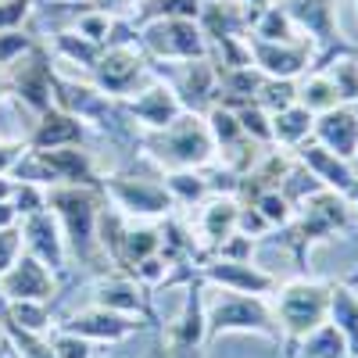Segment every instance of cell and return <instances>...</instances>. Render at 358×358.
Wrapping results in <instances>:
<instances>
[{
	"label": "cell",
	"mask_w": 358,
	"mask_h": 358,
	"mask_svg": "<svg viewBox=\"0 0 358 358\" xmlns=\"http://www.w3.org/2000/svg\"><path fill=\"white\" fill-rule=\"evenodd\" d=\"M101 187H83V183H54L47 187V208L54 212L57 226L65 233V248L86 265L97 268V215H101Z\"/></svg>",
	"instance_id": "1"
},
{
	"label": "cell",
	"mask_w": 358,
	"mask_h": 358,
	"mask_svg": "<svg viewBox=\"0 0 358 358\" xmlns=\"http://www.w3.org/2000/svg\"><path fill=\"white\" fill-rule=\"evenodd\" d=\"M204 322H208V341H215L222 334H258L268 341H280L276 312L268 308L265 297H255V294H233V290L212 287V297H204Z\"/></svg>",
	"instance_id": "2"
},
{
	"label": "cell",
	"mask_w": 358,
	"mask_h": 358,
	"mask_svg": "<svg viewBox=\"0 0 358 358\" xmlns=\"http://www.w3.org/2000/svg\"><path fill=\"white\" fill-rule=\"evenodd\" d=\"M276 322H280V337L290 344H301L312 337L319 326H326L330 315V283L322 280H290L276 287Z\"/></svg>",
	"instance_id": "3"
},
{
	"label": "cell",
	"mask_w": 358,
	"mask_h": 358,
	"mask_svg": "<svg viewBox=\"0 0 358 358\" xmlns=\"http://www.w3.org/2000/svg\"><path fill=\"white\" fill-rule=\"evenodd\" d=\"M147 151H151L155 162L169 169H204L215 155V143H212L204 118L194 111H183L172 126L155 129L147 136Z\"/></svg>",
	"instance_id": "4"
},
{
	"label": "cell",
	"mask_w": 358,
	"mask_h": 358,
	"mask_svg": "<svg viewBox=\"0 0 358 358\" xmlns=\"http://www.w3.org/2000/svg\"><path fill=\"white\" fill-rule=\"evenodd\" d=\"M348 222H351V204L344 201V194H337V190H319V194H312L301 208H297V219L287 222V226H290L287 241L294 244L297 258H301L308 244L330 241L337 229H348Z\"/></svg>",
	"instance_id": "5"
},
{
	"label": "cell",
	"mask_w": 358,
	"mask_h": 358,
	"mask_svg": "<svg viewBox=\"0 0 358 358\" xmlns=\"http://www.w3.org/2000/svg\"><path fill=\"white\" fill-rule=\"evenodd\" d=\"M140 47L155 62H197L208 57V40L194 18H155L140 25Z\"/></svg>",
	"instance_id": "6"
},
{
	"label": "cell",
	"mask_w": 358,
	"mask_h": 358,
	"mask_svg": "<svg viewBox=\"0 0 358 358\" xmlns=\"http://www.w3.org/2000/svg\"><path fill=\"white\" fill-rule=\"evenodd\" d=\"M8 72V94L15 101H22L29 111H36L43 115L47 108H54V62H50V54L43 43H33L18 62L4 65Z\"/></svg>",
	"instance_id": "7"
},
{
	"label": "cell",
	"mask_w": 358,
	"mask_h": 358,
	"mask_svg": "<svg viewBox=\"0 0 358 358\" xmlns=\"http://www.w3.org/2000/svg\"><path fill=\"white\" fill-rule=\"evenodd\" d=\"M140 83H147V57L140 43L133 47H104L94 65V86L111 101H126L140 94Z\"/></svg>",
	"instance_id": "8"
},
{
	"label": "cell",
	"mask_w": 358,
	"mask_h": 358,
	"mask_svg": "<svg viewBox=\"0 0 358 358\" xmlns=\"http://www.w3.org/2000/svg\"><path fill=\"white\" fill-rule=\"evenodd\" d=\"M248 47H251V65L268 79H297V76L312 72V65H315V47L308 40L265 43V40L248 36Z\"/></svg>",
	"instance_id": "9"
},
{
	"label": "cell",
	"mask_w": 358,
	"mask_h": 358,
	"mask_svg": "<svg viewBox=\"0 0 358 358\" xmlns=\"http://www.w3.org/2000/svg\"><path fill=\"white\" fill-rule=\"evenodd\" d=\"M101 190L115 201V208H122L133 219H158L169 215V208L176 204L165 187L151 183V179H129V176H111Z\"/></svg>",
	"instance_id": "10"
},
{
	"label": "cell",
	"mask_w": 358,
	"mask_h": 358,
	"mask_svg": "<svg viewBox=\"0 0 358 358\" xmlns=\"http://www.w3.org/2000/svg\"><path fill=\"white\" fill-rule=\"evenodd\" d=\"M208 287H222L233 294H255V297H268L280 280L273 273H265L258 262H229V258H212L208 265H201L197 273Z\"/></svg>",
	"instance_id": "11"
},
{
	"label": "cell",
	"mask_w": 358,
	"mask_h": 358,
	"mask_svg": "<svg viewBox=\"0 0 358 358\" xmlns=\"http://www.w3.org/2000/svg\"><path fill=\"white\" fill-rule=\"evenodd\" d=\"M172 94L179 97L183 111H208L219 101V79H215V65L212 57H197V62H176V72L169 76Z\"/></svg>",
	"instance_id": "12"
},
{
	"label": "cell",
	"mask_w": 358,
	"mask_h": 358,
	"mask_svg": "<svg viewBox=\"0 0 358 358\" xmlns=\"http://www.w3.org/2000/svg\"><path fill=\"white\" fill-rule=\"evenodd\" d=\"M57 294V280L54 273L36 262L33 255H18V262L0 276V301H54Z\"/></svg>",
	"instance_id": "13"
},
{
	"label": "cell",
	"mask_w": 358,
	"mask_h": 358,
	"mask_svg": "<svg viewBox=\"0 0 358 358\" xmlns=\"http://www.w3.org/2000/svg\"><path fill=\"white\" fill-rule=\"evenodd\" d=\"M143 319L133 315H118L108 308H86V312H72L65 322H57V330H69L90 344H118V341H129L133 334H140Z\"/></svg>",
	"instance_id": "14"
},
{
	"label": "cell",
	"mask_w": 358,
	"mask_h": 358,
	"mask_svg": "<svg viewBox=\"0 0 358 358\" xmlns=\"http://www.w3.org/2000/svg\"><path fill=\"white\" fill-rule=\"evenodd\" d=\"M22 248L25 255H33L36 262H43L50 273H65V233L62 226H57L54 212L47 208V212H36V215H25L22 219Z\"/></svg>",
	"instance_id": "15"
},
{
	"label": "cell",
	"mask_w": 358,
	"mask_h": 358,
	"mask_svg": "<svg viewBox=\"0 0 358 358\" xmlns=\"http://www.w3.org/2000/svg\"><path fill=\"white\" fill-rule=\"evenodd\" d=\"M312 140L322 143L326 151L351 162L358 155V108L355 104H337L330 111L315 115L312 122Z\"/></svg>",
	"instance_id": "16"
},
{
	"label": "cell",
	"mask_w": 358,
	"mask_h": 358,
	"mask_svg": "<svg viewBox=\"0 0 358 358\" xmlns=\"http://www.w3.org/2000/svg\"><path fill=\"white\" fill-rule=\"evenodd\" d=\"M126 115L133 118V122L147 126V129H165L172 126L179 115H183V104H179V97L172 94V86L169 83H151V86H143L136 97H126L122 101Z\"/></svg>",
	"instance_id": "17"
},
{
	"label": "cell",
	"mask_w": 358,
	"mask_h": 358,
	"mask_svg": "<svg viewBox=\"0 0 358 358\" xmlns=\"http://www.w3.org/2000/svg\"><path fill=\"white\" fill-rule=\"evenodd\" d=\"M204 283L197 276V283L187 290V301H183V312L176 315V322H169V355L179 358V355H190L194 348H201L208 341V322H204Z\"/></svg>",
	"instance_id": "18"
},
{
	"label": "cell",
	"mask_w": 358,
	"mask_h": 358,
	"mask_svg": "<svg viewBox=\"0 0 358 358\" xmlns=\"http://www.w3.org/2000/svg\"><path fill=\"white\" fill-rule=\"evenodd\" d=\"M251 22H255V15L244 4H236V0H201L197 25L208 43L229 40V36H248Z\"/></svg>",
	"instance_id": "19"
},
{
	"label": "cell",
	"mask_w": 358,
	"mask_h": 358,
	"mask_svg": "<svg viewBox=\"0 0 358 358\" xmlns=\"http://www.w3.org/2000/svg\"><path fill=\"white\" fill-rule=\"evenodd\" d=\"M94 305L97 308H108V312H118V315H133V319H151V305H147V294L136 280L129 276H104L97 280L94 287Z\"/></svg>",
	"instance_id": "20"
},
{
	"label": "cell",
	"mask_w": 358,
	"mask_h": 358,
	"mask_svg": "<svg viewBox=\"0 0 358 358\" xmlns=\"http://www.w3.org/2000/svg\"><path fill=\"white\" fill-rule=\"evenodd\" d=\"M86 136V126L76 115L62 111V108H47L29 133V151H57V147H79V140Z\"/></svg>",
	"instance_id": "21"
},
{
	"label": "cell",
	"mask_w": 358,
	"mask_h": 358,
	"mask_svg": "<svg viewBox=\"0 0 358 358\" xmlns=\"http://www.w3.org/2000/svg\"><path fill=\"white\" fill-rule=\"evenodd\" d=\"M297 151V162H301L319 183L326 187V190H337V194H344L351 183H355V169H351V162H344V158H337L334 151H326L322 143H315V140H305V143H297L294 147Z\"/></svg>",
	"instance_id": "22"
},
{
	"label": "cell",
	"mask_w": 358,
	"mask_h": 358,
	"mask_svg": "<svg viewBox=\"0 0 358 358\" xmlns=\"http://www.w3.org/2000/svg\"><path fill=\"white\" fill-rule=\"evenodd\" d=\"M326 322L341 334L348 358H358V290L351 283H330V315Z\"/></svg>",
	"instance_id": "23"
},
{
	"label": "cell",
	"mask_w": 358,
	"mask_h": 358,
	"mask_svg": "<svg viewBox=\"0 0 358 358\" xmlns=\"http://www.w3.org/2000/svg\"><path fill=\"white\" fill-rule=\"evenodd\" d=\"M236 215H241V204H236L229 194L212 197L208 208H201V236H204V248H219L226 236L236 233Z\"/></svg>",
	"instance_id": "24"
},
{
	"label": "cell",
	"mask_w": 358,
	"mask_h": 358,
	"mask_svg": "<svg viewBox=\"0 0 358 358\" xmlns=\"http://www.w3.org/2000/svg\"><path fill=\"white\" fill-rule=\"evenodd\" d=\"M248 36L265 40V43H294V40H308V36H301V29L294 25V18L283 11L280 0H276V4H268L265 11H258V15H255L251 33H248Z\"/></svg>",
	"instance_id": "25"
},
{
	"label": "cell",
	"mask_w": 358,
	"mask_h": 358,
	"mask_svg": "<svg viewBox=\"0 0 358 358\" xmlns=\"http://www.w3.org/2000/svg\"><path fill=\"white\" fill-rule=\"evenodd\" d=\"M312 122H315V115L305 111L301 104H290V108L276 111L273 115V143L297 147V143L312 140Z\"/></svg>",
	"instance_id": "26"
},
{
	"label": "cell",
	"mask_w": 358,
	"mask_h": 358,
	"mask_svg": "<svg viewBox=\"0 0 358 358\" xmlns=\"http://www.w3.org/2000/svg\"><path fill=\"white\" fill-rule=\"evenodd\" d=\"M0 319L15 322L18 330H29V334H47L54 330V312H50V301H0Z\"/></svg>",
	"instance_id": "27"
},
{
	"label": "cell",
	"mask_w": 358,
	"mask_h": 358,
	"mask_svg": "<svg viewBox=\"0 0 358 358\" xmlns=\"http://www.w3.org/2000/svg\"><path fill=\"white\" fill-rule=\"evenodd\" d=\"M297 104L312 115H322V111L341 104V94H337V86L330 83L326 72H305V79L297 83Z\"/></svg>",
	"instance_id": "28"
},
{
	"label": "cell",
	"mask_w": 358,
	"mask_h": 358,
	"mask_svg": "<svg viewBox=\"0 0 358 358\" xmlns=\"http://www.w3.org/2000/svg\"><path fill=\"white\" fill-rule=\"evenodd\" d=\"M54 50L65 57L69 65H83V69H90L94 72V65H97V57H101V43H94V40H86V36H79L76 29H57L54 33Z\"/></svg>",
	"instance_id": "29"
},
{
	"label": "cell",
	"mask_w": 358,
	"mask_h": 358,
	"mask_svg": "<svg viewBox=\"0 0 358 358\" xmlns=\"http://www.w3.org/2000/svg\"><path fill=\"white\" fill-rule=\"evenodd\" d=\"M204 126H208V133H212V143L222 147V151H233L236 143L248 140L244 129H241V118H236V111L226 108V104H212V108H208Z\"/></svg>",
	"instance_id": "30"
},
{
	"label": "cell",
	"mask_w": 358,
	"mask_h": 358,
	"mask_svg": "<svg viewBox=\"0 0 358 358\" xmlns=\"http://www.w3.org/2000/svg\"><path fill=\"white\" fill-rule=\"evenodd\" d=\"M315 72L330 76V83L341 94V104H358V50L337 57V62H330L326 69H315Z\"/></svg>",
	"instance_id": "31"
},
{
	"label": "cell",
	"mask_w": 358,
	"mask_h": 358,
	"mask_svg": "<svg viewBox=\"0 0 358 358\" xmlns=\"http://www.w3.org/2000/svg\"><path fill=\"white\" fill-rule=\"evenodd\" d=\"M0 326H4V337L11 341V355L15 358H54V348L43 334H29V330H18L15 322L8 319H0Z\"/></svg>",
	"instance_id": "32"
},
{
	"label": "cell",
	"mask_w": 358,
	"mask_h": 358,
	"mask_svg": "<svg viewBox=\"0 0 358 358\" xmlns=\"http://www.w3.org/2000/svg\"><path fill=\"white\" fill-rule=\"evenodd\" d=\"M255 104L258 108H265L268 115H276V111H283V108H290V104H297V83L294 79H262V86H258V97H255Z\"/></svg>",
	"instance_id": "33"
},
{
	"label": "cell",
	"mask_w": 358,
	"mask_h": 358,
	"mask_svg": "<svg viewBox=\"0 0 358 358\" xmlns=\"http://www.w3.org/2000/svg\"><path fill=\"white\" fill-rule=\"evenodd\" d=\"M165 190H169L172 201H187V204H194V201H201V197L208 194V179L197 176L194 169H176V172L165 179Z\"/></svg>",
	"instance_id": "34"
},
{
	"label": "cell",
	"mask_w": 358,
	"mask_h": 358,
	"mask_svg": "<svg viewBox=\"0 0 358 358\" xmlns=\"http://www.w3.org/2000/svg\"><path fill=\"white\" fill-rule=\"evenodd\" d=\"M236 118H241V129L248 140H255L258 147L262 143H273V115L258 104H244V108H233Z\"/></svg>",
	"instance_id": "35"
},
{
	"label": "cell",
	"mask_w": 358,
	"mask_h": 358,
	"mask_svg": "<svg viewBox=\"0 0 358 358\" xmlns=\"http://www.w3.org/2000/svg\"><path fill=\"white\" fill-rule=\"evenodd\" d=\"M255 208L265 215L268 226H287V222L294 219V208H290V201H287L280 190H262V194L255 197Z\"/></svg>",
	"instance_id": "36"
},
{
	"label": "cell",
	"mask_w": 358,
	"mask_h": 358,
	"mask_svg": "<svg viewBox=\"0 0 358 358\" xmlns=\"http://www.w3.org/2000/svg\"><path fill=\"white\" fill-rule=\"evenodd\" d=\"M11 204L15 212L25 219V215H36V212H47V187H36V183H18L15 194H11Z\"/></svg>",
	"instance_id": "37"
},
{
	"label": "cell",
	"mask_w": 358,
	"mask_h": 358,
	"mask_svg": "<svg viewBox=\"0 0 358 358\" xmlns=\"http://www.w3.org/2000/svg\"><path fill=\"white\" fill-rule=\"evenodd\" d=\"M50 348H54V358H94V344L69 330H54Z\"/></svg>",
	"instance_id": "38"
},
{
	"label": "cell",
	"mask_w": 358,
	"mask_h": 358,
	"mask_svg": "<svg viewBox=\"0 0 358 358\" xmlns=\"http://www.w3.org/2000/svg\"><path fill=\"white\" fill-rule=\"evenodd\" d=\"M169 268H172V262L158 251V255H151V258H143V262L133 268V276H136L143 287H158V283H169Z\"/></svg>",
	"instance_id": "39"
},
{
	"label": "cell",
	"mask_w": 358,
	"mask_h": 358,
	"mask_svg": "<svg viewBox=\"0 0 358 358\" xmlns=\"http://www.w3.org/2000/svg\"><path fill=\"white\" fill-rule=\"evenodd\" d=\"M36 40L29 36V33H22V29H4L0 33V65H11V62H18V57L33 47Z\"/></svg>",
	"instance_id": "40"
},
{
	"label": "cell",
	"mask_w": 358,
	"mask_h": 358,
	"mask_svg": "<svg viewBox=\"0 0 358 358\" xmlns=\"http://www.w3.org/2000/svg\"><path fill=\"white\" fill-rule=\"evenodd\" d=\"M22 255V229L11 226V229H0V276L8 273V268L18 262Z\"/></svg>",
	"instance_id": "41"
},
{
	"label": "cell",
	"mask_w": 358,
	"mask_h": 358,
	"mask_svg": "<svg viewBox=\"0 0 358 358\" xmlns=\"http://www.w3.org/2000/svg\"><path fill=\"white\" fill-rule=\"evenodd\" d=\"M22 151H25V143H0V176L11 172V165L22 158Z\"/></svg>",
	"instance_id": "42"
},
{
	"label": "cell",
	"mask_w": 358,
	"mask_h": 358,
	"mask_svg": "<svg viewBox=\"0 0 358 358\" xmlns=\"http://www.w3.org/2000/svg\"><path fill=\"white\" fill-rule=\"evenodd\" d=\"M18 212H15V204L11 201H0V229H11V226H18Z\"/></svg>",
	"instance_id": "43"
},
{
	"label": "cell",
	"mask_w": 358,
	"mask_h": 358,
	"mask_svg": "<svg viewBox=\"0 0 358 358\" xmlns=\"http://www.w3.org/2000/svg\"><path fill=\"white\" fill-rule=\"evenodd\" d=\"M236 4H244L251 15H258V11H265L268 4H276V0H236Z\"/></svg>",
	"instance_id": "44"
},
{
	"label": "cell",
	"mask_w": 358,
	"mask_h": 358,
	"mask_svg": "<svg viewBox=\"0 0 358 358\" xmlns=\"http://www.w3.org/2000/svg\"><path fill=\"white\" fill-rule=\"evenodd\" d=\"M129 4H136V0H101L97 8H104V11H118V8H129Z\"/></svg>",
	"instance_id": "45"
},
{
	"label": "cell",
	"mask_w": 358,
	"mask_h": 358,
	"mask_svg": "<svg viewBox=\"0 0 358 358\" xmlns=\"http://www.w3.org/2000/svg\"><path fill=\"white\" fill-rule=\"evenodd\" d=\"M11 194H15V183H11V179H4V176H0V201H11Z\"/></svg>",
	"instance_id": "46"
},
{
	"label": "cell",
	"mask_w": 358,
	"mask_h": 358,
	"mask_svg": "<svg viewBox=\"0 0 358 358\" xmlns=\"http://www.w3.org/2000/svg\"><path fill=\"white\" fill-rule=\"evenodd\" d=\"M344 201H348L351 208H358V179H355V183H351V187L344 190Z\"/></svg>",
	"instance_id": "47"
},
{
	"label": "cell",
	"mask_w": 358,
	"mask_h": 358,
	"mask_svg": "<svg viewBox=\"0 0 358 358\" xmlns=\"http://www.w3.org/2000/svg\"><path fill=\"white\" fill-rule=\"evenodd\" d=\"M147 358H172V355H169L165 344H158V348H151V355H147Z\"/></svg>",
	"instance_id": "48"
},
{
	"label": "cell",
	"mask_w": 358,
	"mask_h": 358,
	"mask_svg": "<svg viewBox=\"0 0 358 358\" xmlns=\"http://www.w3.org/2000/svg\"><path fill=\"white\" fill-rule=\"evenodd\" d=\"M348 283H351V287H358V268H355V273L348 276Z\"/></svg>",
	"instance_id": "49"
},
{
	"label": "cell",
	"mask_w": 358,
	"mask_h": 358,
	"mask_svg": "<svg viewBox=\"0 0 358 358\" xmlns=\"http://www.w3.org/2000/svg\"><path fill=\"white\" fill-rule=\"evenodd\" d=\"M351 169H355V176H358V155H355V158H351Z\"/></svg>",
	"instance_id": "50"
},
{
	"label": "cell",
	"mask_w": 358,
	"mask_h": 358,
	"mask_svg": "<svg viewBox=\"0 0 358 358\" xmlns=\"http://www.w3.org/2000/svg\"><path fill=\"white\" fill-rule=\"evenodd\" d=\"M355 4H358V0H355Z\"/></svg>",
	"instance_id": "51"
},
{
	"label": "cell",
	"mask_w": 358,
	"mask_h": 358,
	"mask_svg": "<svg viewBox=\"0 0 358 358\" xmlns=\"http://www.w3.org/2000/svg\"><path fill=\"white\" fill-rule=\"evenodd\" d=\"M355 108H358V104H355Z\"/></svg>",
	"instance_id": "52"
}]
</instances>
